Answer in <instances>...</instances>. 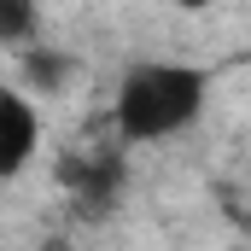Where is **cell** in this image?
Listing matches in <instances>:
<instances>
[{
  "label": "cell",
  "instance_id": "277c9868",
  "mask_svg": "<svg viewBox=\"0 0 251 251\" xmlns=\"http://www.w3.org/2000/svg\"><path fill=\"white\" fill-rule=\"evenodd\" d=\"M0 41L6 47L35 41V0H0Z\"/></svg>",
  "mask_w": 251,
  "mask_h": 251
},
{
  "label": "cell",
  "instance_id": "6da1fadb",
  "mask_svg": "<svg viewBox=\"0 0 251 251\" xmlns=\"http://www.w3.org/2000/svg\"><path fill=\"white\" fill-rule=\"evenodd\" d=\"M204 105V70L193 64H140L117 88V134L123 140H170Z\"/></svg>",
  "mask_w": 251,
  "mask_h": 251
},
{
  "label": "cell",
  "instance_id": "5b68a950",
  "mask_svg": "<svg viewBox=\"0 0 251 251\" xmlns=\"http://www.w3.org/2000/svg\"><path fill=\"white\" fill-rule=\"evenodd\" d=\"M24 82L53 94V88L70 82V59H59V53H24Z\"/></svg>",
  "mask_w": 251,
  "mask_h": 251
},
{
  "label": "cell",
  "instance_id": "52a82bcc",
  "mask_svg": "<svg viewBox=\"0 0 251 251\" xmlns=\"http://www.w3.org/2000/svg\"><path fill=\"white\" fill-rule=\"evenodd\" d=\"M181 6H187V12H204V6H210V0H181Z\"/></svg>",
  "mask_w": 251,
  "mask_h": 251
},
{
  "label": "cell",
  "instance_id": "3957f363",
  "mask_svg": "<svg viewBox=\"0 0 251 251\" xmlns=\"http://www.w3.org/2000/svg\"><path fill=\"white\" fill-rule=\"evenodd\" d=\"M41 146V117L18 88H0V176H18Z\"/></svg>",
  "mask_w": 251,
  "mask_h": 251
},
{
  "label": "cell",
  "instance_id": "7a4b0ae2",
  "mask_svg": "<svg viewBox=\"0 0 251 251\" xmlns=\"http://www.w3.org/2000/svg\"><path fill=\"white\" fill-rule=\"evenodd\" d=\"M123 158L117 152H76V158H59V187H70L76 210L88 222H100L117 199H123Z\"/></svg>",
  "mask_w": 251,
  "mask_h": 251
},
{
  "label": "cell",
  "instance_id": "8992f818",
  "mask_svg": "<svg viewBox=\"0 0 251 251\" xmlns=\"http://www.w3.org/2000/svg\"><path fill=\"white\" fill-rule=\"evenodd\" d=\"M41 251H70V246H64L59 234H53V240H41Z\"/></svg>",
  "mask_w": 251,
  "mask_h": 251
}]
</instances>
